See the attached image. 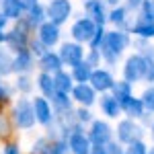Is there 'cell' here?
Listing matches in <instances>:
<instances>
[{"instance_id": "cell-35", "label": "cell", "mask_w": 154, "mask_h": 154, "mask_svg": "<svg viewBox=\"0 0 154 154\" xmlns=\"http://www.w3.org/2000/svg\"><path fill=\"white\" fill-rule=\"evenodd\" d=\"M105 146H107V154H125V150H123L117 142H109V144H105Z\"/></svg>"}, {"instance_id": "cell-41", "label": "cell", "mask_w": 154, "mask_h": 154, "mask_svg": "<svg viewBox=\"0 0 154 154\" xmlns=\"http://www.w3.org/2000/svg\"><path fill=\"white\" fill-rule=\"evenodd\" d=\"M6 97H8V93H6V88H4V84L0 82V101H6Z\"/></svg>"}, {"instance_id": "cell-46", "label": "cell", "mask_w": 154, "mask_h": 154, "mask_svg": "<svg viewBox=\"0 0 154 154\" xmlns=\"http://www.w3.org/2000/svg\"><path fill=\"white\" fill-rule=\"evenodd\" d=\"M109 2H111V4H113V2H117V0H109Z\"/></svg>"}, {"instance_id": "cell-25", "label": "cell", "mask_w": 154, "mask_h": 154, "mask_svg": "<svg viewBox=\"0 0 154 154\" xmlns=\"http://www.w3.org/2000/svg\"><path fill=\"white\" fill-rule=\"evenodd\" d=\"M130 91H131V86L128 80H123V82H117V84H113V93H115V99H117L119 103H123L125 99H130Z\"/></svg>"}, {"instance_id": "cell-8", "label": "cell", "mask_w": 154, "mask_h": 154, "mask_svg": "<svg viewBox=\"0 0 154 154\" xmlns=\"http://www.w3.org/2000/svg\"><path fill=\"white\" fill-rule=\"evenodd\" d=\"M60 58H62V62H66L68 66H78L82 62V49L76 43H64L62 51H60Z\"/></svg>"}, {"instance_id": "cell-7", "label": "cell", "mask_w": 154, "mask_h": 154, "mask_svg": "<svg viewBox=\"0 0 154 154\" xmlns=\"http://www.w3.org/2000/svg\"><path fill=\"white\" fill-rule=\"evenodd\" d=\"M68 146H70L72 154H91V150H93V148H91V140H88L78 128L70 134Z\"/></svg>"}, {"instance_id": "cell-47", "label": "cell", "mask_w": 154, "mask_h": 154, "mask_svg": "<svg viewBox=\"0 0 154 154\" xmlns=\"http://www.w3.org/2000/svg\"><path fill=\"white\" fill-rule=\"evenodd\" d=\"M150 154H154V148H152V152H150Z\"/></svg>"}, {"instance_id": "cell-36", "label": "cell", "mask_w": 154, "mask_h": 154, "mask_svg": "<svg viewBox=\"0 0 154 154\" xmlns=\"http://www.w3.org/2000/svg\"><path fill=\"white\" fill-rule=\"evenodd\" d=\"M8 134H11L8 121H6V117H0V136H8Z\"/></svg>"}, {"instance_id": "cell-32", "label": "cell", "mask_w": 154, "mask_h": 154, "mask_svg": "<svg viewBox=\"0 0 154 154\" xmlns=\"http://www.w3.org/2000/svg\"><path fill=\"white\" fill-rule=\"evenodd\" d=\"M109 19H111L115 25H123V23H125V11H123V8H115V11L111 12Z\"/></svg>"}, {"instance_id": "cell-45", "label": "cell", "mask_w": 154, "mask_h": 154, "mask_svg": "<svg viewBox=\"0 0 154 154\" xmlns=\"http://www.w3.org/2000/svg\"><path fill=\"white\" fill-rule=\"evenodd\" d=\"M128 2H130V6H140L142 0H128Z\"/></svg>"}, {"instance_id": "cell-19", "label": "cell", "mask_w": 154, "mask_h": 154, "mask_svg": "<svg viewBox=\"0 0 154 154\" xmlns=\"http://www.w3.org/2000/svg\"><path fill=\"white\" fill-rule=\"evenodd\" d=\"M101 109L105 111V115H109V117H117L119 109H121V103L115 97H103L101 99Z\"/></svg>"}, {"instance_id": "cell-33", "label": "cell", "mask_w": 154, "mask_h": 154, "mask_svg": "<svg viewBox=\"0 0 154 154\" xmlns=\"http://www.w3.org/2000/svg\"><path fill=\"white\" fill-rule=\"evenodd\" d=\"M105 41V31H103V27H99L97 29V33H95V37L91 39V45H93V49H97L101 43Z\"/></svg>"}, {"instance_id": "cell-12", "label": "cell", "mask_w": 154, "mask_h": 154, "mask_svg": "<svg viewBox=\"0 0 154 154\" xmlns=\"http://www.w3.org/2000/svg\"><path fill=\"white\" fill-rule=\"evenodd\" d=\"M91 82H93V88L95 91H109V88H113V78H111V74L105 70H95L93 72V76H91Z\"/></svg>"}, {"instance_id": "cell-2", "label": "cell", "mask_w": 154, "mask_h": 154, "mask_svg": "<svg viewBox=\"0 0 154 154\" xmlns=\"http://www.w3.org/2000/svg\"><path fill=\"white\" fill-rule=\"evenodd\" d=\"M35 109L31 107L29 101H25L21 99L17 107H14V123L19 125V128H31L33 123H35Z\"/></svg>"}, {"instance_id": "cell-17", "label": "cell", "mask_w": 154, "mask_h": 154, "mask_svg": "<svg viewBox=\"0 0 154 154\" xmlns=\"http://www.w3.org/2000/svg\"><path fill=\"white\" fill-rule=\"evenodd\" d=\"M72 78L70 74H66V72H56V76H54V82H56V93H64V95H68L72 91Z\"/></svg>"}, {"instance_id": "cell-15", "label": "cell", "mask_w": 154, "mask_h": 154, "mask_svg": "<svg viewBox=\"0 0 154 154\" xmlns=\"http://www.w3.org/2000/svg\"><path fill=\"white\" fill-rule=\"evenodd\" d=\"M39 66L43 68V72H60L62 58H60V56H56V54H51V51H45V54L41 56Z\"/></svg>"}, {"instance_id": "cell-28", "label": "cell", "mask_w": 154, "mask_h": 154, "mask_svg": "<svg viewBox=\"0 0 154 154\" xmlns=\"http://www.w3.org/2000/svg\"><path fill=\"white\" fill-rule=\"evenodd\" d=\"M41 21H43V8H41L39 4H35L33 8H29V21H27V23L29 25H39V27H41Z\"/></svg>"}, {"instance_id": "cell-38", "label": "cell", "mask_w": 154, "mask_h": 154, "mask_svg": "<svg viewBox=\"0 0 154 154\" xmlns=\"http://www.w3.org/2000/svg\"><path fill=\"white\" fill-rule=\"evenodd\" d=\"M2 154H21V150H19V146H14V144H8L6 148H4V152Z\"/></svg>"}, {"instance_id": "cell-29", "label": "cell", "mask_w": 154, "mask_h": 154, "mask_svg": "<svg viewBox=\"0 0 154 154\" xmlns=\"http://www.w3.org/2000/svg\"><path fill=\"white\" fill-rule=\"evenodd\" d=\"M142 103L146 109H150V111H154V86H150V88H146L142 95Z\"/></svg>"}, {"instance_id": "cell-13", "label": "cell", "mask_w": 154, "mask_h": 154, "mask_svg": "<svg viewBox=\"0 0 154 154\" xmlns=\"http://www.w3.org/2000/svg\"><path fill=\"white\" fill-rule=\"evenodd\" d=\"M72 95H74V99L78 103H82V105H93V101H95V88L88 86V84H84V82H80L72 91Z\"/></svg>"}, {"instance_id": "cell-31", "label": "cell", "mask_w": 154, "mask_h": 154, "mask_svg": "<svg viewBox=\"0 0 154 154\" xmlns=\"http://www.w3.org/2000/svg\"><path fill=\"white\" fill-rule=\"evenodd\" d=\"M51 99H54V103H56V107H58V109H62V111H64V109H70V101L66 99V95H64V93H56Z\"/></svg>"}, {"instance_id": "cell-43", "label": "cell", "mask_w": 154, "mask_h": 154, "mask_svg": "<svg viewBox=\"0 0 154 154\" xmlns=\"http://www.w3.org/2000/svg\"><path fill=\"white\" fill-rule=\"evenodd\" d=\"M19 86H21L23 91H29V80H27V78H21V80H19Z\"/></svg>"}, {"instance_id": "cell-6", "label": "cell", "mask_w": 154, "mask_h": 154, "mask_svg": "<svg viewBox=\"0 0 154 154\" xmlns=\"http://www.w3.org/2000/svg\"><path fill=\"white\" fill-rule=\"evenodd\" d=\"M123 72H125V80L128 82H136V80L144 78V58L142 56H131L125 62Z\"/></svg>"}, {"instance_id": "cell-3", "label": "cell", "mask_w": 154, "mask_h": 154, "mask_svg": "<svg viewBox=\"0 0 154 154\" xmlns=\"http://www.w3.org/2000/svg\"><path fill=\"white\" fill-rule=\"evenodd\" d=\"M97 27L95 21L93 19H80V21H76L74 27H72V35L76 41H91L97 33Z\"/></svg>"}, {"instance_id": "cell-9", "label": "cell", "mask_w": 154, "mask_h": 154, "mask_svg": "<svg viewBox=\"0 0 154 154\" xmlns=\"http://www.w3.org/2000/svg\"><path fill=\"white\" fill-rule=\"evenodd\" d=\"M60 39V29L56 23H43L39 27V41H43L45 43V48H51V45H56Z\"/></svg>"}, {"instance_id": "cell-18", "label": "cell", "mask_w": 154, "mask_h": 154, "mask_svg": "<svg viewBox=\"0 0 154 154\" xmlns=\"http://www.w3.org/2000/svg\"><path fill=\"white\" fill-rule=\"evenodd\" d=\"M21 0H2V14L6 19H19L21 17Z\"/></svg>"}, {"instance_id": "cell-30", "label": "cell", "mask_w": 154, "mask_h": 154, "mask_svg": "<svg viewBox=\"0 0 154 154\" xmlns=\"http://www.w3.org/2000/svg\"><path fill=\"white\" fill-rule=\"evenodd\" d=\"M125 154H148V150H146V146H144L142 140H138V142H131L130 146H128Z\"/></svg>"}, {"instance_id": "cell-16", "label": "cell", "mask_w": 154, "mask_h": 154, "mask_svg": "<svg viewBox=\"0 0 154 154\" xmlns=\"http://www.w3.org/2000/svg\"><path fill=\"white\" fill-rule=\"evenodd\" d=\"M121 107H123V111H125L130 117H142V113H144L142 99H134V97H130V99H125V101L121 103Z\"/></svg>"}, {"instance_id": "cell-14", "label": "cell", "mask_w": 154, "mask_h": 154, "mask_svg": "<svg viewBox=\"0 0 154 154\" xmlns=\"http://www.w3.org/2000/svg\"><path fill=\"white\" fill-rule=\"evenodd\" d=\"M33 109H35V117H37L39 123L48 125L49 121H51V109H49L45 99H39V97H37L35 101H33Z\"/></svg>"}, {"instance_id": "cell-23", "label": "cell", "mask_w": 154, "mask_h": 154, "mask_svg": "<svg viewBox=\"0 0 154 154\" xmlns=\"http://www.w3.org/2000/svg\"><path fill=\"white\" fill-rule=\"evenodd\" d=\"M39 88L43 91L45 97H54L56 95V82H54V78L49 76L48 72H43V74L39 76Z\"/></svg>"}, {"instance_id": "cell-44", "label": "cell", "mask_w": 154, "mask_h": 154, "mask_svg": "<svg viewBox=\"0 0 154 154\" xmlns=\"http://www.w3.org/2000/svg\"><path fill=\"white\" fill-rule=\"evenodd\" d=\"M4 25H6V17H2V14H0V31L4 29Z\"/></svg>"}, {"instance_id": "cell-22", "label": "cell", "mask_w": 154, "mask_h": 154, "mask_svg": "<svg viewBox=\"0 0 154 154\" xmlns=\"http://www.w3.org/2000/svg\"><path fill=\"white\" fill-rule=\"evenodd\" d=\"M134 33L140 35V37H154V21H150V19L144 17L142 21L134 27Z\"/></svg>"}, {"instance_id": "cell-34", "label": "cell", "mask_w": 154, "mask_h": 154, "mask_svg": "<svg viewBox=\"0 0 154 154\" xmlns=\"http://www.w3.org/2000/svg\"><path fill=\"white\" fill-rule=\"evenodd\" d=\"M144 17L154 21V0H144Z\"/></svg>"}, {"instance_id": "cell-4", "label": "cell", "mask_w": 154, "mask_h": 154, "mask_svg": "<svg viewBox=\"0 0 154 154\" xmlns=\"http://www.w3.org/2000/svg\"><path fill=\"white\" fill-rule=\"evenodd\" d=\"M70 2L68 0H51L49 2V6H48V17H49V21L51 23H64L68 17H70Z\"/></svg>"}, {"instance_id": "cell-5", "label": "cell", "mask_w": 154, "mask_h": 154, "mask_svg": "<svg viewBox=\"0 0 154 154\" xmlns=\"http://www.w3.org/2000/svg\"><path fill=\"white\" fill-rule=\"evenodd\" d=\"M117 138L121 140V142L125 144H131V142H138L140 138H142V130L134 123V121H121L117 128Z\"/></svg>"}, {"instance_id": "cell-26", "label": "cell", "mask_w": 154, "mask_h": 154, "mask_svg": "<svg viewBox=\"0 0 154 154\" xmlns=\"http://www.w3.org/2000/svg\"><path fill=\"white\" fill-rule=\"evenodd\" d=\"M31 68V56L27 54V51H19V56L14 58V70L17 72H25Z\"/></svg>"}, {"instance_id": "cell-20", "label": "cell", "mask_w": 154, "mask_h": 154, "mask_svg": "<svg viewBox=\"0 0 154 154\" xmlns=\"http://www.w3.org/2000/svg\"><path fill=\"white\" fill-rule=\"evenodd\" d=\"M86 12H88V17H93V21L103 25V21H105V11H103V4L99 0H88L86 2Z\"/></svg>"}, {"instance_id": "cell-11", "label": "cell", "mask_w": 154, "mask_h": 154, "mask_svg": "<svg viewBox=\"0 0 154 154\" xmlns=\"http://www.w3.org/2000/svg\"><path fill=\"white\" fill-rule=\"evenodd\" d=\"M27 25L29 23H21V29L17 27V29L11 31L8 37H6L8 45H11L12 49H17V51H23L25 49V43H27Z\"/></svg>"}, {"instance_id": "cell-21", "label": "cell", "mask_w": 154, "mask_h": 154, "mask_svg": "<svg viewBox=\"0 0 154 154\" xmlns=\"http://www.w3.org/2000/svg\"><path fill=\"white\" fill-rule=\"evenodd\" d=\"M93 66L91 64H86V62H80L78 66H74V78L78 80V82H88L91 80V76H93V70H91Z\"/></svg>"}, {"instance_id": "cell-24", "label": "cell", "mask_w": 154, "mask_h": 154, "mask_svg": "<svg viewBox=\"0 0 154 154\" xmlns=\"http://www.w3.org/2000/svg\"><path fill=\"white\" fill-rule=\"evenodd\" d=\"M144 78L148 82H154V51L150 48V51H146V58H144Z\"/></svg>"}, {"instance_id": "cell-37", "label": "cell", "mask_w": 154, "mask_h": 154, "mask_svg": "<svg viewBox=\"0 0 154 154\" xmlns=\"http://www.w3.org/2000/svg\"><path fill=\"white\" fill-rule=\"evenodd\" d=\"M91 154H107V146L105 144H95L93 150H91Z\"/></svg>"}, {"instance_id": "cell-40", "label": "cell", "mask_w": 154, "mask_h": 154, "mask_svg": "<svg viewBox=\"0 0 154 154\" xmlns=\"http://www.w3.org/2000/svg\"><path fill=\"white\" fill-rule=\"evenodd\" d=\"M78 119H80V121H88V119H91V113L84 111V109H80V111H78Z\"/></svg>"}, {"instance_id": "cell-39", "label": "cell", "mask_w": 154, "mask_h": 154, "mask_svg": "<svg viewBox=\"0 0 154 154\" xmlns=\"http://www.w3.org/2000/svg\"><path fill=\"white\" fill-rule=\"evenodd\" d=\"M97 58H99V51H97V49H93V51H91V56H88V60H86V64L95 66V64H97Z\"/></svg>"}, {"instance_id": "cell-10", "label": "cell", "mask_w": 154, "mask_h": 154, "mask_svg": "<svg viewBox=\"0 0 154 154\" xmlns=\"http://www.w3.org/2000/svg\"><path fill=\"white\" fill-rule=\"evenodd\" d=\"M91 142L93 144H109L111 142V128L105 121H95L91 128Z\"/></svg>"}, {"instance_id": "cell-48", "label": "cell", "mask_w": 154, "mask_h": 154, "mask_svg": "<svg viewBox=\"0 0 154 154\" xmlns=\"http://www.w3.org/2000/svg\"><path fill=\"white\" fill-rule=\"evenodd\" d=\"M152 134H154V128H152Z\"/></svg>"}, {"instance_id": "cell-27", "label": "cell", "mask_w": 154, "mask_h": 154, "mask_svg": "<svg viewBox=\"0 0 154 154\" xmlns=\"http://www.w3.org/2000/svg\"><path fill=\"white\" fill-rule=\"evenodd\" d=\"M11 70H14V62L8 58V54H6V51H2V49H0V74L4 76V74H8Z\"/></svg>"}, {"instance_id": "cell-42", "label": "cell", "mask_w": 154, "mask_h": 154, "mask_svg": "<svg viewBox=\"0 0 154 154\" xmlns=\"http://www.w3.org/2000/svg\"><path fill=\"white\" fill-rule=\"evenodd\" d=\"M21 4H23V6H27V8H33V6L37 4V0H21Z\"/></svg>"}, {"instance_id": "cell-1", "label": "cell", "mask_w": 154, "mask_h": 154, "mask_svg": "<svg viewBox=\"0 0 154 154\" xmlns=\"http://www.w3.org/2000/svg\"><path fill=\"white\" fill-rule=\"evenodd\" d=\"M128 43H130V39H128L125 33H121V31H111V33L105 35V41L101 43V51H103V56H105L107 62H115V58L128 48Z\"/></svg>"}]
</instances>
